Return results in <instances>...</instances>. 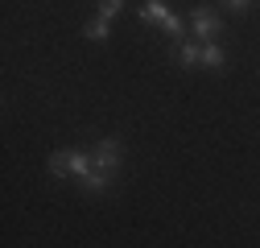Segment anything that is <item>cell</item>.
I'll return each instance as SVG.
<instances>
[{
	"label": "cell",
	"mask_w": 260,
	"mask_h": 248,
	"mask_svg": "<svg viewBox=\"0 0 260 248\" xmlns=\"http://www.w3.org/2000/svg\"><path fill=\"white\" fill-rule=\"evenodd\" d=\"M141 17H145V21H153L157 29H166L170 38H186V21H178L166 5H161V0H145V5H141Z\"/></svg>",
	"instance_id": "1"
},
{
	"label": "cell",
	"mask_w": 260,
	"mask_h": 248,
	"mask_svg": "<svg viewBox=\"0 0 260 248\" xmlns=\"http://www.w3.org/2000/svg\"><path fill=\"white\" fill-rule=\"evenodd\" d=\"M219 29H223V21H219V13H215V9H207V5H199V9H194V17H190V34L199 38L203 46L219 38Z\"/></svg>",
	"instance_id": "2"
},
{
	"label": "cell",
	"mask_w": 260,
	"mask_h": 248,
	"mask_svg": "<svg viewBox=\"0 0 260 248\" xmlns=\"http://www.w3.org/2000/svg\"><path fill=\"white\" fill-rule=\"evenodd\" d=\"M91 162H95V170L116 174V170H120V162H124V141H116V137L100 141V145H95V153H91Z\"/></svg>",
	"instance_id": "3"
},
{
	"label": "cell",
	"mask_w": 260,
	"mask_h": 248,
	"mask_svg": "<svg viewBox=\"0 0 260 248\" xmlns=\"http://www.w3.org/2000/svg\"><path fill=\"white\" fill-rule=\"evenodd\" d=\"M178 67H186V71L203 67V46H199V42H182V46H178Z\"/></svg>",
	"instance_id": "4"
},
{
	"label": "cell",
	"mask_w": 260,
	"mask_h": 248,
	"mask_svg": "<svg viewBox=\"0 0 260 248\" xmlns=\"http://www.w3.org/2000/svg\"><path fill=\"white\" fill-rule=\"evenodd\" d=\"M203 67H211V71H227V54H223V46H215V42L203 46Z\"/></svg>",
	"instance_id": "5"
},
{
	"label": "cell",
	"mask_w": 260,
	"mask_h": 248,
	"mask_svg": "<svg viewBox=\"0 0 260 248\" xmlns=\"http://www.w3.org/2000/svg\"><path fill=\"white\" fill-rule=\"evenodd\" d=\"M46 166H50V174H54V178H67V174H71V149L50 153V162H46Z\"/></svg>",
	"instance_id": "6"
},
{
	"label": "cell",
	"mask_w": 260,
	"mask_h": 248,
	"mask_svg": "<svg viewBox=\"0 0 260 248\" xmlns=\"http://www.w3.org/2000/svg\"><path fill=\"white\" fill-rule=\"evenodd\" d=\"M108 25H112L108 17H95V21H87V25H83V38H91V42H104V38H108Z\"/></svg>",
	"instance_id": "7"
},
{
	"label": "cell",
	"mask_w": 260,
	"mask_h": 248,
	"mask_svg": "<svg viewBox=\"0 0 260 248\" xmlns=\"http://www.w3.org/2000/svg\"><path fill=\"white\" fill-rule=\"evenodd\" d=\"M120 9H124V0H100V17H108V21H112Z\"/></svg>",
	"instance_id": "8"
},
{
	"label": "cell",
	"mask_w": 260,
	"mask_h": 248,
	"mask_svg": "<svg viewBox=\"0 0 260 248\" xmlns=\"http://www.w3.org/2000/svg\"><path fill=\"white\" fill-rule=\"evenodd\" d=\"M223 5H227V9H236V13H240V9H248V0H223Z\"/></svg>",
	"instance_id": "9"
}]
</instances>
